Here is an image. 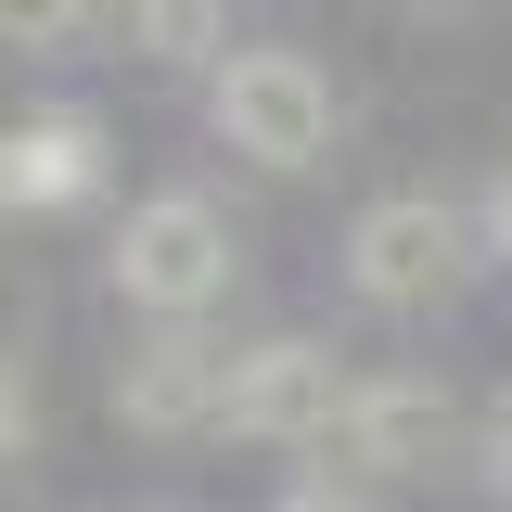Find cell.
Masks as SVG:
<instances>
[{
    "label": "cell",
    "mask_w": 512,
    "mask_h": 512,
    "mask_svg": "<svg viewBox=\"0 0 512 512\" xmlns=\"http://www.w3.org/2000/svg\"><path fill=\"white\" fill-rule=\"evenodd\" d=\"M205 116H218V141L244 154V167H320L333 154V77H320L308 52H218L205 64Z\"/></svg>",
    "instance_id": "6da1fadb"
},
{
    "label": "cell",
    "mask_w": 512,
    "mask_h": 512,
    "mask_svg": "<svg viewBox=\"0 0 512 512\" xmlns=\"http://www.w3.org/2000/svg\"><path fill=\"white\" fill-rule=\"evenodd\" d=\"M116 295L128 308H154V320H205L218 295H231V218L205 205V192H154V205H128V231H116Z\"/></svg>",
    "instance_id": "7a4b0ae2"
},
{
    "label": "cell",
    "mask_w": 512,
    "mask_h": 512,
    "mask_svg": "<svg viewBox=\"0 0 512 512\" xmlns=\"http://www.w3.org/2000/svg\"><path fill=\"white\" fill-rule=\"evenodd\" d=\"M461 269H474V231L436 192H384L346 218V295L359 308H436V295H461Z\"/></svg>",
    "instance_id": "3957f363"
},
{
    "label": "cell",
    "mask_w": 512,
    "mask_h": 512,
    "mask_svg": "<svg viewBox=\"0 0 512 512\" xmlns=\"http://www.w3.org/2000/svg\"><path fill=\"white\" fill-rule=\"evenodd\" d=\"M333 410H346V372H333V346L320 333H269V346H231V384H218V436H333Z\"/></svg>",
    "instance_id": "277c9868"
},
{
    "label": "cell",
    "mask_w": 512,
    "mask_h": 512,
    "mask_svg": "<svg viewBox=\"0 0 512 512\" xmlns=\"http://www.w3.org/2000/svg\"><path fill=\"white\" fill-rule=\"evenodd\" d=\"M333 448H346L359 474H436L448 448H461V397H448L436 372L346 384V410H333Z\"/></svg>",
    "instance_id": "5b68a950"
},
{
    "label": "cell",
    "mask_w": 512,
    "mask_h": 512,
    "mask_svg": "<svg viewBox=\"0 0 512 512\" xmlns=\"http://www.w3.org/2000/svg\"><path fill=\"white\" fill-rule=\"evenodd\" d=\"M103 180H116L103 116H26V128H0V218H64V205H90Z\"/></svg>",
    "instance_id": "8992f818"
},
{
    "label": "cell",
    "mask_w": 512,
    "mask_h": 512,
    "mask_svg": "<svg viewBox=\"0 0 512 512\" xmlns=\"http://www.w3.org/2000/svg\"><path fill=\"white\" fill-rule=\"evenodd\" d=\"M218 384H231V346H205L192 320H154V346L116 372V423L128 436H192V423H218Z\"/></svg>",
    "instance_id": "52a82bcc"
},
{
    "label": "cell",
    "mask_w": 512,
    "mask_h": 512,
    "mask_svg": "<svg viewBox=\"0 0 512 512\" xmlns=\"http://www.w3.org/2000/svg\"><path fill=\"white\" fill-rule=\"evenodd\" d=\"M128 39L154 64H218L231 52V0H128Z\"/></svg>",
    "instance_id": "ba28073f"
},
{
    "label": "cell",
    "mask_w": 512,
    "mask_h": 512,
    "mask_svg": "<svg viewBox=\"0 0 512 512\" xmlns=\"http://www.w3.org/2000/svg\"><path fill=\"white\" fill-rule=\"evenodd\" d=\"M103 0H0V52H64Z\"/></svg>",
    "instance_id": "9c48e42d"
},
{
    "label": "cell",
    "mask_w": 512,
    "mask_h": 512,
    "mask_svg": "<svg viewBox=\"0 0 512 512\" xmlns=\"http://www.w3.org/2000/svg\"><path fill=\"white\" fill-rule=\"evenodd\" d=\"M26 448H39V384H26L13 359H0V474H13Z\"/></svg>",
    "instance_id": "30bf717a"
},
{
    "label": "cell",
    "mask_w": 512,
    "mask_h": 512,
    "mask_svg": "<svg viewBox=\"0 0 512 512\" xmlns=\"http://www.w3.org/2000/svg\"><path fill=\"white\" fill-rule=\"evenodd\" d=\"M269 512H359V487H346V474H295Z\"/></svg>",
    "instance_id": "8fae6325"
},
{
    "label": "cell",
    "mask_w": 512,
    "mask_h": 512,
    "mask_svg": "<svg viewBox=\"0 0 512 512\" xmlns=\"http://www.w3.org/2000/svg\"><path fill=\"white\" fill-rule=\"evenodd\" d=\"M487 244L512 256V154H500V180H487Z\"/></svg>",
    "instance_id": "7c38bea8"
},
{
    "label": "cell",
    "mask_w": 512,
    "mask_h": 512,
    "mask_svg": "<svg viewBox=\"0 0 512 512\" xmlns=\"http://www.w3.org/2000/svg\"><path fill=\"white\" fill-rule=\"evenodd\" d=\"M487 487H500V500H512V410H500V423H487Z\"/></svg>",
    "instance_id": "4fadbf2b"
},
{
    "label": "cell",
    "mask_w": 512,
    "mask_h": 512,
    "mask_svg": "<svg viewBox=\"0 0 512 512\" xmlns=\"http://www.w3.org/2000/svg\"><path fill=\"white\" fill-rule=\"evenodd\" d=\"M423 13H436V0H423Z\"/></svg>",
    "instance_id": "5bb4252c"
}]
</instances>
